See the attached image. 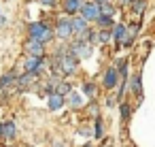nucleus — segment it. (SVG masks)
Listing matches in <instances>:
<instances>
[{
  "label": "nucleus",
  "mask_w": 155,
  "mask_h": 147,
  "mask_svg": "<svg viewBox=\"0 0 155 147\" xmlns=\"http://www.w3.org/2000/svg\"><path fill=\"white\" fill-rule=\"evenodd\" d=\"M30 36L38 39L41 43H47V41H51L53 32H51V30H49L45 24H41V22H34V24H30Z\"/></svg>",
  "instance_id": "obj_1"
},
{
  "label": "nucleus",
  "mask_w": 155,
  "mask_h": 147,
  "mask_svg": "<svg viewBox=\"0 0 155 147\" xmlns=\"http://www.w3.org/2000/svg\"><path fill=\"white\" fill-rule=\"evenodd\" d=\"M81 15L87 19H98L100 17V5L98 2H85L81 7Z\"/></svg>",
  "instance_id": "obj_2"
},
{
  "label": "nucleus",
  "mask_w": 155,
  "mask_h": 147,
  "mask_svg": "<svg viewBox=\"0 0 155 147\" xmlns=\"http://www.w3.org/2000/svg\"><path fill=\"white\" fill-rule=\"evenodd\" d=\"M72 32H74V30H72V22H70V19H66V17H64V19H60V22H58V30H55V34H58L62 41H66Z\"/></svg>",
  "instance_id": "obj_3"
},
{
  "label": "nucleus",
  "mask_w": 155,
  "mask_h": 147,
  "mask_svg": "<svg viewBox=\"0 0 155 147\" xmlns=\"http://www.w3.org/2000/svg\"><path fill=\"white\" fill-rule=\"evenodd\" d=\"M60 64H62V70H64L66 75H72V73L77 70V56L66 53V56L60 58Z\"/></svg>",
  "instance_id": "obj_4"
},
{
  "label": "nucleus",
  "mask_w": 155,
  "mask_h": 147,
  "mask_svg": "<svg viewBox=\"0 0 155 147\" xmlns=\"http://www.w3.org/2000/svg\"><path fill=\"white\" fill-rule=\"evenodd\" d=\"M43 45H45V43H41V41L34 39V36H30V41L26 43V51H28L30 56H43Z\"/></svg>",
  "instance_id": "obj_5"
},
{
  "label": "nucleus",
  "mask_w": 155,
  "mask_h": 147,
  "mask_svg": "<svg viewBox=\"0 0 155 147\" xmlns=\"http://www.w3.org/2000/svg\"><path fill=\"white\" fill-rule=\"evenodd\" d=\"M62 104H64V96L58 94V92H51L49 98H47V107L51 111H58V109H62Z\"/></svg>",
  "instance_id": "obj_6"
},
{
  "label": "nucleus",
  "mask_w": 155,
  "mask_h": 147,
  "mask_svg": "<svg viewBox=\"0 0 155 147\" xmlns=\"http://www.w3.org/2000/svg\"><path fill=\"white\" fill-rule=\"evenodd\" d=\"M41 56H30L28 60H26V64H24V68H26V73H36L38 68H41Z\"/></svg>",
  "instance_id": "obj_7"
},
{
  "label": "nucleus",
  "mask_w": 155,
  "mask_h": 147,
  "mask_svg": "<svg viewBox=\"0 0 155 147\" xmlns=\"http://www.w3.org/2000/svg\"><path fill=\"white\" fill-rule=\"evenodd\" d=\"M87 22H89V19L83 17V15H81V17H74V19H72V30L79 32V34H85V32H87Z\"/></svg>",
  "instance_id": "obj_8"
},
{
  "label": "nucleus",
  "mask_w": 155,
  "mask_h": 147,
  "mask_svg": "<svg viewBox=\"0 0 155 147\" xmlns=\"http://www.w3.org/2000/svg\"><path fill=\"white\" fill-rule=\"evenodd\" d=\"M83 5H85L83 0H66V2H64V9H66V13H77V11H81Z\"/></svg>",
  "instance_id": "obj_9"
},
{
  "label": "nucleus",
  "mask_w": 155,
  "mask_h": 147,
  "mask_svg": "<svg viewBox=\"0 0 155 147\" xmlns=\"http://www.w3.org/2000/svg\"><path fill=\"white\" fill-rule=\"evenodd\" d=\"M115 83H117V70L115 68H108L106 75H104V85L106 87H115Z\"/></svg>",
  "instance_id": "obj_10"
},
{
  "label": "nucleus",
  "mask_w": 155,
  "mask_h": 147,
  "mask_svg": "<svg viewBox=\"0 0 155 147\" xmlns=\"http://www.w3.org/2000/svg\"><path fill=\"white\" fill-rule=\"evenodd\" d=\"M17 134V128H15V124L13 121H7V124H2V136H7V138H13Z\"/></svg>",
  "instance_id": "obj_11"
},
{
  "label": "nucleus",
  "mask_w": 155,
  "mask_h": 147,
  "mask_svg": "<svg viewBox=\"0 0 155 147\" xmlns=\"http://www.w3.org/2000/svg\"><path fill=\"white\" fill-rule=\"evenodd\" d=\"M113 39L115 41H125V26L123 24H117L113 28Z\"/></svg>",
  "instance_id": "obj_12"
},
{
  "label": "nucleus",
  "mask_w": 155,
  "mask_h": 147,
  "mask_svg": "<svg viewBox=\"0 0 155 147\" xmlns=\"http://www.w3.org/2000/svg\"><path fill=\"white\" fill-rule=\"evenodd\" d=\"M74 53H77V58H87V56L91 53V47H87V45L79 43V45L74 47Z\"/></svg>",
  "instance_id": "obj_13"
},
{
  "label": "nucleus",
  "mask_w": 155,
  "mask_h": 147,
  "mask_svg": "<svg viewBox=\"0 0 155 147\" xmlns=\"http://www.w3.org/2000/svg\"><path fill=\"white\" fill-rule=\"evenodd\" d=\"M132 92H134L136 96H140V94H142V85H140V75H134V79H132Z\"/></svg>",
  "instance_id": "obj_14"
},
{
  "label": "nucleus",
  "mask_w": 155,
  "mask_h": 147,
  "mask_svg": "<svg viewBox=\"0 0 155 147\" xmlns=\"http://www.w3.org/2000/svg\"><path fill=\"white\" fill-rule=\"evenodd\" d=\"M96 22H98V26H100V28H110V26H113V19H110V15H100Z\"/></svg>",
  "instance_id": "obj_15"
},
{
  "label": "nucleus",
  "mask_w": 155,
  "mask_h": 147,
  "mask_svg": "<svg viewBox=\"0 0 155 147\" xmlns=\"http://www.w3.org/2000/svg\"><path fill=\"white\" fill-rule=\"evenodd\" d=\"M144 7H147V2H144V0H134V2H132V9H134V13H142L144 11Z\"/></svg>",
  "instance_id": "obj_16"
},
{
  "label": "nucleus",
  "mask_w": 155,
  "mask_h": 147,
  "mask_svg": "<svg viewBox=\"0 0 155 147\" xmlns=\"http://www.w3.org/2000/svg\"><path fill=\"white\" fill-rule=\"evenodd\" d=\"M113 7L108 5V2H104V5H100V15H113Z\"/></svg>",
  "instance_id": "obj_17"
},
{
  "label": "nucleus",
  "mask_w": 155,
  "mask_h": 147,
  "mask_svg": "<svg viewBox=\"0 0 155 147\" xmlns=\"http://www.w3.org/2000/svg\"><path fill=\"white\" fill-rule=\"evenodd\" d=\"M68 92H70V85H68V83H60V85H58V94L64 96V94H68Z\"/></svg>",
  "instance_id": "obj_18"
},
{
  "label": "nucleus",
  "mask_w": 155,
  "mask_h": 147,
  "mask_svg": "<svg viewBox=\"0 0 155 147\" xmlns=\"http://www.w3.org/2000/svg\"><path fill=\"white\" fill-rule=\"evenodd\" d=\"M121 117H123V119H127V117H130V107H127V104H123V107H121Z\"/></svg>",
  "instance_id": "obj_19"
},
{
  "label": "nucleus",
  "mask_w": 155,
  "mask_h": 147,
  "mask_svg": "<svg viewBox=\"0 0 155 147\" xmlns=\"http://www.w3.org/2000/svg\"><path fill=\"white\" fill-rule=\"evenodd\" d=\"M41 5H43V7H49V9H53V7H55V0H41Z\"/></svg>",
  "instance_id": "obj_20"
},
{
  "label": "nucleus",
  "mask_w": 155,
  "mask_h": 147,
  "mask_svg": "<svg viewBox=\"0 0 155 147\" xmlns=\"http://www.w3.org/2000/svg\"><path fill=\"white\" fill-rule=\"evenodd\" d=\"M100 134H102V121L96 124V136H100Z\"/></svg>",
  "instance_id": "obj_21"
},
{
  "label": "nucleus",
  "mask_w": 155,
  "mask_h": 147,
  "mask_svg": "<svg viewBox=\"0 0 155 147\" xmlns=\"http://www.w3.org/2000/svg\"><path fill=\"white\" fill-rule=\"evenodd\" d=\"M79 102H81V98H79V94H72V104H74V107H77V104H79Z\"/></svg>",
  "instance_id": "obj_22"
},
{
  "label": "nucleus",
  "mask_w": 155,
  "mask_h": 147,
  "mask_svg": "<svg viewBox=\"0 0 155 147\" xmlns=\"http://www.w3.org/2000/svg\"><path fill=\"white\" fill-rule=\"evenodd\" d=\"M85 92H87V94H94V85L87 83V85H85Z\"/></svg>",
  "instance_id": "obj_23"
},
{
  "label": "nucleus",
  "mask_w": 155,
  "mask_h": 147,
  "mask_svg": "<svg viewBox=\"0 0 155 147\" xmlns=\"http://www.w3.org/2000/svg\"><path fill=\"white\" fill-rule=\"evenodd\" d=\"M94 2H98V5H104V2H108V0H94Z\"/></svg>",
  "instance_id": "obj_24"
},
{
  "label": "nucleus",
  "mask_w": 155,
  "mask_h": 147,
  "mask_svg": "<svg viewBox=\"0 0 155 147\" xmlns=\"http://www.w3.org/2000/svg\"><path fill=\"white\" fill-rule=\"evenodd\" d=\"M130 2H134V0H123V5H130Z\"/></svg>",
  "instance_id": "obj_25"
},
{
  "label": "nucleus",
  "mask_w": 155,
  "mask_h": 147,
  "mask_svg": "<svg viewBox=\"0 0 155 147\" xmlns=\"http://www.w3.org/2000/svg\"><path fill=\"white\" fill-rule=\"evenodd\" d=\"M0 136H2V126H0Z\"/></svg>",
  "instance_id": "obj_26"
}]
</instances>
